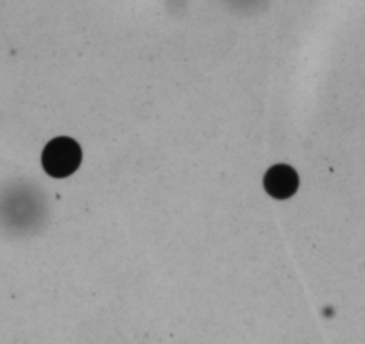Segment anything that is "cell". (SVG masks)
<instances>
[{"label": "cell", "instance_id": "obj_1", "mask_svg": "<svg viewBox=\"0 0 365 344\" xmlns=\"http://www.w3.org/2000/svg\"><path fill=\"white\" fill-rule=\"evenodd\" d=\"M41 163L52 178H66L77 171L81 163V147L68 136H59L47 143L41 154Z\"/></svg>", "mask_w": 365, "mask_h": 344}, {"label": "cell", "instance_id": "obj_2", "mask_svg": "<svg viewBox=\"0 0 365 344\" xmlns=\"http://www.w3.org/2000/svg\"><path fill=\"white\" fill-rule=\"evenodd\" d=\"M263 185L272 198L287 199L296 194L299 187V178H297V172L289 165H274L265 174Z\"/></svg>", "mask_w": 365, "mask_h": 344}]
</instances>
